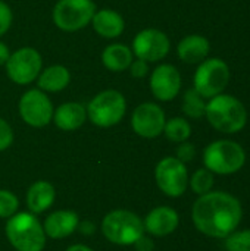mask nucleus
<instances>
[{
	"mask_svg": "<svg viewBox=\"0 0 250 251\" xmlns=\"http://www.w3.org/2000/svg\"><path fill=\"white\" fill-rule=\"evenodd\" d=\"M78 215L71 210H59L52 213L44 222V232L50 238H65L78 228Z\"/></svg>",
	"mask_w": 250,
	"mask_h": 251,
	"instance_id": "19",
	"label": "nucleus"
},
{
	"mask_svg": "<svg viewBox=\"0 0 250 251\" xmlns=\"http://www.w3.org/2000/svg\"><path fill=\"white\" fill-rule=\"evenodd\" d=\"M189 184H190L192 190L196 194H199V196L208 194L212 190V187H214V174L209 169H206V168L197 169L192 175Z\"/></svg>",
	"mask_w": 250,
	"mask_h": 251,
	"instance_id": "25",
	"label": "nucleus"
},
{
	"mask_svg": "<svg viewBox=\"0 0 250 251\" xmlns=\"http://www.w3.org/2000/svg\"><path fill=\"white\" fill-rule=\"evenodd\" d=\"M133 60V50L124 43H112L102 51V63L111 72L128 71Z\"/></svg>",
	"mask_w": 250,
	"mask_h": 251,
	"instance_id": "20",
	"label": "nucleus"
},
{
	"mask_svg": "<svg viewBox=\"0 0 250 251\" xmlns=\"http://www.w3.org/2000/svg\"><path fill=\"white\" fill-rule=\"evenodd\" d=\"M102 232L108 241L118 246H131L144 234L143 221L128 210H113L102 222Z\"/></svg>",
	"mask_w": 250,
	"mask_h": 251,
	"instance_id": "6",
	"label": "nucleus"
},
{
	"mask_svg": "<svg viewBox=\"0 0 250 251\" xmlns=\"http://www.w3.org/2000/svg\"><path fill=\"white\" fill-rule=\"evenodd\" d=\"M134 246H136L137 251H153V249H155L153 241H152L150 238L144 237V235H141V237L134 243Z\"/></svg>",
	"mask_w": 250,
	"mask_h": 251,
	"instance_id": "32",
	"label": "nucleus"
},
{
	"mask_svg": "<svg viewBox=\"0 0 250 251\" xmlns=\"http://www.w3.org/2000/svg\"><path fill=\"white\" fill-rule=\"evenodd\" d=\"M205 168L212 174L231 175L239 172L246 163L245 149L231 140H218L211 143L203 151Z\"/></svg>",
	"mask_w": 250,
	"mask_h": 251,
	"instance_id": "5",
	"label": "nucleus"
},
{
	"mask_svg": "<svg viewBox=\"0 0 250 251\" xmlns=\"http://www.w3.org/2000/svg\"><path fill=\"white\" fill-rule=\"evenodd\" d=\"M155 179L161 191L169 197H180L189 187V174L186 163L177 157L162 159L155 169Z\"/></svg>",
	"mask_w": 250,
	"mask_h": 251,
	"instance_id": "12",
	"label": "nucleus"
},
{
	"mask_svg": "<svg viewBox=\"0 0 250 251\" xmlns=\"http://www.w3.org/2000/svg\"><path fill=\"white\" fill-rule=\"evenodd\" d=\"M150 91L159 101L174 100L181 90V74L171 63H162L150 74Z\"/></svg>",
	"mask_w": 250,
	"mask_h": 251,
	"instance_id": "14",
	"label": "nucleus"
},
{
	"mask_svg": "<svg viewBox=\"0 0 250 251\" xmlns=\"http://www.w3.org/2000/svg\"><path fill=\"white\" fill-rule=\"evenodd\" d=\"M12 143H13V129L3 118H0V151L9 149Z\"/></svg>",
	"mask_w": 250,
	"mask_h": 251,
	"instance_id": "29",
	"label": "nucleus"
},
{
	"mask_svg": "<svg viewBox=\"0 0 250 251\" xmlns=\"http://www.w3.org/2000/svg\"><path fill=\"white\" fill-rule=\"evenodd\" d=\"M4 66L12 82L28 85L38 78L43 69V57L34 47H21L10 53Z\"/></svg>",
	"mask_w": 250,
	"mask_h": 251,
	"instance_id": "9",
	"label": "nucleus"
},
{
	"mask_svg": "<svg viewBox=\"0 0 250 251\" xmlns=\"http://www.w3.org/2000/svg\"><path fill=\"white\" fill-rule=\"evenodd\" d=\"M231 78L228 65L218 57L205 59L199 63L193 82L194 90L203 99H212L218 94H222L227 88Z\"/></svg>",
	"mask_w": 250,
	"mask_h": 251,
	"instance_id": "7",
	"label": "nucleus"
},
{
	"mask_svg": "<svg viewBox=\"0 0 250 251\" xmlns=\"http://www.w3.org/2000/svg\"><path fill=\"white\" fill-rule=\"evenodd\" d=\"M93 29L103 38L113 40L118 38L125 29V21L122 15L113 9H100L96 10L91 19Z\"/></svg>",
	"mask_w": 250,
	"mask_h": 251,
	"instance_id": "17",
	"label": "nucleus"
},
{
	"mask_svg": "<svg viewBox=\"0 0 250 251\" xmlns=\"http://www.w3.org/2000/svg\"><path fill=\"white\" fill-rule=\"evenodd\" d=\"M6 235L18 251H43L46 246V232L31 213L24 212L10 216L6 224Z\"/></svg>",
	"mask_w": 250,
	"mask_h": 251,
	"instance_id": "3",
	"label": "nucleus"
},
{
	"mask_svg": "<svg viewBox=\"0 0 250 251\" xmlns=\"http://www.w3.org/2000/svg\"><path fill=\"white\" fill-rule=\"evenodd\" d=\"M180 224L178 213L167 206L153 209L144 221V229L155 237H165L172 234Z\"/></svg>",
	"mask_w": 250,
	"mask_h": 251,
	"instance_id": "15",
	"label": "nucleus"
},
{
	"mask_svg": "<svg viewBox=\"0 0 250 251\" xmlns=\"http://www.w3.org/2000/svg\"><path fill=\"white\" fill-rule=\"evenodd\" d=\"M205 118L217 131L236 134L246 126L248 110L239 99L230 94H218L206 103Z\"/></svg>",
	"mask_w": 250,
	"mask_h": 251,
	"instance_id": "2",
	"label": "nucleus"
},
{
	"mask_svg": "<svg viewBox=\"0 0 250 251\" xmlns=\"http://www.w3.org/2000/svg\"><path fill=\"white\" fill-rule=\"evenodd\" d=\"M87 119L100 128H111L119 124L127 113V100L118 90L108 88L96 94L88 104Z\"/></svg>",
	"mask_w": 250,
	"mask_h": 251,
	"instance_id": "4",
	"label": "nucleus"
},
{
	"mask_svg": "<svg viewBox=\"0 0 250 251\" xmlns=\"http://www.w3.org/2000/svg\"><path fill=\"white\" fill-rule=\"evenodd\" d=\"M227 251H250V229L233 232L225 238Z\"/></svg>",
	"mask_w": 250,
	"mask_h": 251,
	"instance_id": "26",
	"label": "nucleus"
},
{
	"mask_svg": "<svg viewBox=\"0 0 250 251\" xmlns=\"http://www.w3.org/2000/svg\"><path fill=\"white\" fill-rule=\"evenodd\" d=\"M71 82V72L63 65H52L46 69H41L37 84L38 88L44 93H59L65 90Z\"/></svg>",
	"mask_w": 250,
	"mask_h": 251,
	"instance_id": "21",
	"label": "nucleus"
},
{
	"mask_svg": "<svg viewBox=\"0 0 250 251\" xmlns=\"http://www.w3.org/2000/svg\"><path fill=\"white\" fill-rule=\"evenodd\" d=\"M165 122L167 116L164 109L153 101L139 104L131 116V126L134 132L143 138H156L164 134Z\"/></svg>",
	"mask_w": 250,
	"mask_h": 251,
	"instance_id": "13",
	"label": "nucleus"
},
{
	"mask_svg": "<svg viewBox=\"0 0 250 251\" xmlns=\"http://www.w3.org/2000/svg\"><path fill=\"white\" fill-rule=\"evenodd\" d=\"M192 218L202 234L212 238H227L240 225L243 209L234 196L224 191H209L194 201Z\"/></svg>",
	"mask_w": 250,
	"mask_h": 251,
	"instance_id": "1",
	"label": "nucleus"
},
{
	"mask_svg": "<svg viewBox=\"0 0 250 251\" xmlns=\"http://www.w3.org/2000/svg\"><path fill=\"white\" fill-rule=\"evenodd\" d=\"M9 56H10L9 47H7L3 41H0V66H3V65L7 62Z\"/></svg>",
	"mask_w": 250,
	"mask_h": 251,
	"instance_id": "33",
	"label": "nucleus"
},
{
	"mask_svg": "<svg viewBox=\"0 0 250 251\" xmlns=\"http://www.w3.org/2000/svg\"><path fill=\"white\" fill-rule=\"evenodd\" d=\"M13 22V12L9 4H6L3 0H0V37L4 35Z\"/></svg>",
	"mask_w": 250,
	"mask_h": 251,
	"instance_id": "28",
	"label": "nucleus"
},
{
	"mask_svg": "<svg viewBox=\"0 0 250 251\" xmlns=\"http://www.w3.org/2000/svg\"><path fill=\"white\" fill-rule=\"evenodd\" d=\"M93 231H94V226L90 222H84L81 225V232L83 234H93Z\"/></svg>",
	"mask_w": 250,
	"mask_h": 251,
	"instance_id": "34",
	"label": "nucleus"
},
{
	"mask_svg": "<svg viewBox=\"0 0 250 251\" xmlns=\"http://www.w3.org/2000/svg\"><path fill=\"white\" fill-rule=\"evenodd\" d=\"M18 110L27 125L32 128H44L52 122L55 107L47 93L40 88H31L21 96Z\"/></svg>",
	"mask_w": 250,
	"mask_h": 251,
	"instance_id": "10",
	"label": "nucleus"
},
{
	"mask_svg": "<svg viewBox=\"0 0 250 251\" xmlns=\"http://www.w3.org/2000/svg\"><path fill=\"white\" fill-rule=\"evenodd\" d=\"M55 201V188L47 181L34 182L27 194V204L32 213H43Z\"/></svg>",
	"mask_w": 250,
	"mask_h": 251,
	"instance_id": "22",
	"label": "nucleus"
},
{
	"mask_svg": "<svg viewBox=\"0 0 250 251\" xmlns=\"http://www.w3.org/2000/svg\"><path fill=\"white\" fill-rule=\"evenodd\" d=\"M164 134L165 137L172 141V143H183L187 141L192 135V126L189 124L187 119L184 118H171L165 122V128H164Z\"/></svg>",
	"mask_w": 250,
	"mask_h": 251,
	"instance_id": "24",
	"label": "nucleus"
},
{
	"mask_svg": "<svg viewBox=\"0 0 250 251\" xmlns=\"http://www.w3.org/2000/svg\"><path fill=\"white\" fill-rule=\"evenodd\" d=\"M206 99H203L194 88H190L183 96V112L187 118L200 119L205 116L206 112Z\"/></svg>",
	"mask_w": 250,
	"mask_h": 251,
	"instance_id": "23",
	"label": "nucleus"
},
{
	"mask_svg": "<svg viewBox=\"0 0 250 251\" xmlns=\"http://www.w3.org/2000/svg\"><path fill=\"white\" fill-rule=\"evenodd\" d=\"M19 201L16 196L7 190H0V218H10L18 210Z\"/></svg>",
	"mask_w": 250,
	"mask_h": 251,
	"instance_id": "27",
	"label": "nucleus"
},
{
	"mask_svg": "<svg viewBox=\"0 0 250 251\" xmlns=\"http://www.w3.org/2000/svg\"><path fill=\"white\" fill-rule=\"evenodd\" d=\"M52 121L62 131H77L87 121V109L83 103L66 101L55 109Z\"/></svg>",
	"mask_w": 250,
	"mask_h": 251,
	"instance_id": "16",
	"label": "nucleus"
},
{
	"mask_svg": "<svg viewBox=\"0 0 250 251\" xmlns=\"http://www.w3.org/2000/svg\"><path fill=\"white\" fill-rule=\"evenodd\" d=\"M171 49L168 35L158 28H146L136 34L133 40V54L147 63L161 62Z\"/></svg>",
	"mask_w": 250,
	"mask_h": 251,
	"instance_id": "11",
	"label": "nucleus"
},
{
	"mask_svg": "<svg viewBox=\"0 0 250 251\" xmlns=\"http://www.w3.org/2000/svg\"><path fill=\"white\" fill-rule=\"evenodd\" d=\"M209 50H211V43L206 37L200 34H190L178 43L177 54L184 63L196 65L208 57Z\"/></svg>",
	"mask_w": 250,
	"mask_h": 251,
	"instance_id": "18",
	"label": "nucleus"
},
{
	"mask_svg": "<svg viewBox=\"0 0 250 251\" xmlns=\"http://www.w3.org/2000/svg\"><path fill=\"white\" fill-rule=\"evenodd\" d=\"M128 71H130V74H131V76H134V78H137V79H140V78H144V76H147V74H149V63L147 62H144V60H141V59H134L133 62H131V65H130V68H128Z\"/></svg>",
	"mask_w": 250,
	"mask_h": 251,
	"instance_id": "31",
	"label": "nucleus"
},
{
	"mask_svg": "<svg viewBox=\"0 0 250 251\" xmlns=\"http://www.w3.org/2000/svg\"><path fill=\"white\" fill-rule=\"evenodd\" d=\"M96 10L97 7L93 0H57L52 18L59 29L74 32L90 25Z\"/></svg>",
	"mask_w": 250,
	"mask_h": 251,
	"instance_id": "8",
	"label": "nucleus"
},
{
	"mask_svg": "<svg viewBox=\"0 0 250 251\" xmlns=\"http://www.w3.org/2000/svg\"><path fill=\"white\" fill-rule=\"evenodd\" d=\"M66 251H93L91 249H88L87 246H83V244H75V246H71Z\"/></svg>",
	"mask_w": 250,
	"mask_h": 251,
	"instance_id": "35",
	"label": "nucleus"
},
{
	"mask_svg": "<svg viewBox=\"0 0 250 251\" xmlns=\"http://www.w3.org/2000/svg\"><path fill=\"white\" fill-rule=\"evenodd\" d=\"M196 156V149L192 143L189 141H183L180 143V146L177 147V159L183 163H187V162H192Z\"/></svg>",
	"mask_w": 250,
	"mask_h": 251,
	"instance_id": "30",
	"label": "nucleus"
}]
</instances>
